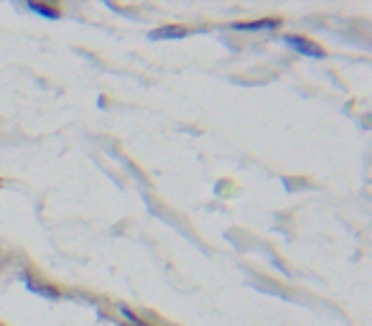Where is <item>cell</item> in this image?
<instances>
[{
  "instance_id": "3957f363",
  "label": "cell",
  "mask_w": 372,
  "mask_h": 326,
  "mask_svg": "<svg viewBox=\"0 0 372 326\" xmlns=\"http://www.w3.org/2000/svg\"><path fill=\"white\" fill-rule=\"evenodd\" d=\"M280 26L278 18H263V20H247V23H232L235 31H275Z\"/></svg>"
},
{
  "instance_id": "6da1fadb",
  "label": "cell",
  "mask_w": 372,
  "mask_h": 326,
  "mask_svg": "<svg viewBox=\"0 0 372 326\" xmlns=\"http://www.w3.org/2000/svg\"><path fill=\"white\" fill-rule=\"evenodd\" d=\"M283 41L288 43L291 49H296L303 56H313V59H326V49H321L316 41H311L306 36H298V33H286Z\"/></svg>"
},
{
  "instance_id": "7a4b0ae2",
  "label": "cell",
  "mask_w": 372,
  "mask_h": 326,
  "mask_svg": "<svg viewBox=\"0 0 372 326\" xmlns=\"http://www.w3.org/2000/svg\"><path fill=\"white\" fill-rule=\"evenodd\" d=\"M189 36V28L184 26H161L148 33L151 41H161V38H186Z\"/></svg>"
},
{
  "instance_id": "277c9868",
  "label": "cell",
  "mask_w": 372,
  "mask_h": 326,
  "mask_svg": "<svg viewBox=\"0 0 372 326\" xmlns=\"http://www.w3.org/2000/svg\"><path fill=\"white\" fill-rule=\"evenodd\" d=\"M26 5H28V10H33V13H39V16H43V18H51V20L61 18V10H59V8L41 5V3H26Z\"/></svg>"
},
{
  "instance_id": "5b68a950",
  "label": "cell",
  "mask_w": 372,
  "mask_h": 326,
  "mask_svg": "<svg viewBox=\"0 0 372 326\" xmlns=\"http://www.w3.org/2000/svg\"><path fill=\"white\" fill-rule=\"evenodd\" d=\"M120 313H122V316H125L130 324H135V326H140V324H143V321H140L138 316H135V313H133L130 308H125V306H120Z\"/></svg>"
}]
</instances>
